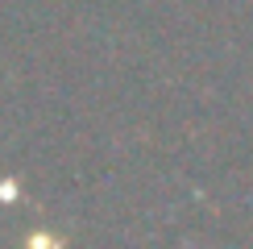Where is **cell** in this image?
Wrapping results in <instances>:
<instances>
[{
  "label": "cell",
  "mask_w": 253,
  "mask_h": 249,
  "mask_svg": "<svg viewBox=\"0 0 253 249\" xmlns=\"http://www.w3.org/2000/svg\"><path fill=\"white\" fill-rule=\"evenodd\" d=\"M0 200H4V204H8V200H17V187L8 183V179H4V187H0Z\"/></svg>",
  "instance_id": "1"
}]
</instances>
